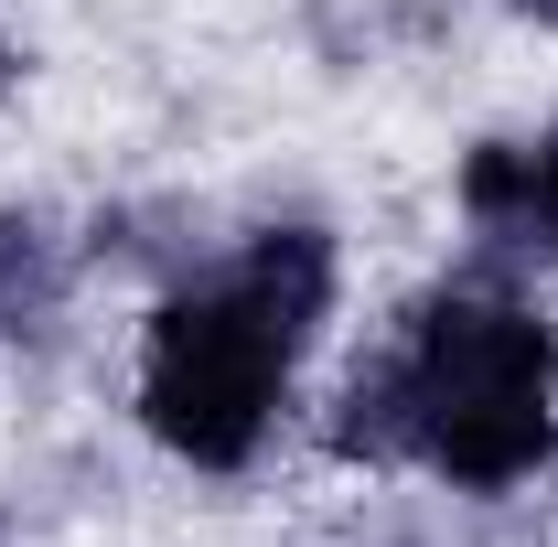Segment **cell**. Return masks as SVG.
Masks as SVG:
<instances>
[{"label":"cell","instance_id":"cell-3","mask_svg":"<svg viewBox=\"0 0 558 547\" xmlns=\"http://www.w3.org/2000/svg\"><path fill=\"white\" fill-rule=\"evenodd\" d=\"M65 312V236L44 215H0V333H54Z\"/></svg>","mask_w":558,"mask_h":547},{"label":"cell","instance_id":"cell-2","mask_svg":"<svg viewBox=\"0 0 558 547\" xmlns=\"http://www.w3.org/2000/svg\"><path fill=\"white\" fill-rule=\"evenodd\" d=\"M333 312V236L323 226H258L215 269L172 279L150 333H140V429L194 462V473H247L269 451L290 376Z\"/></svg>","mask_w":558,"mask_h":547},{"label":"cell","instance_id":"cell-4","mask_svg":"<svg viewBox=\"0 0 558 547\" xmlns=\"http://www.w3.org/2000/svg\"><path fill=\"white\" fill-rule=\"evenodd\" d=\"M462 215L494 247H537V183H526V139H484L462 161Z\"/></svg>","mask_w":558,"mask_h":547},{"label":"cell","instance_id":"cell-5","mask_svg":"<svg viewBox=\"0 0 558 547\" xmlns=\"http://www.w3.org/2000/svg\"><path fill=\"white\" fill-rule=\"evenodd\" d=\"M526 183H537V247H558V119L548 139H526Z\"/></svg>","mask_w":558,"mask_h":547},{"label":"cell","instance_id":"cell-6","mask_svg":"<svg viewBox=\"0 0 558 547\" xmlns=\"http://www.w3.org/2000/svg\"><path fill=\"white\" fill-rule=\"evenodd\" d=\"M515 11H526V22H548V33H558V0H515Z\"/></svg>","mask_w":558,"mask_h":547},{"label":"cell","instance_id":"cell-1","mask_svg":"<svg viewBox=\"0 0 558 547\" xmlns=\"http://www.w3.org/2000/svg\"><path fill=\"white\" fill-rule=\"evenodd\" d=\"M323 440L344 462H418L451 494H515L558 451V323L494 279H440L333 387Z\"/></svg>","mask_w":558,"mask_h":547}]
</instances>
